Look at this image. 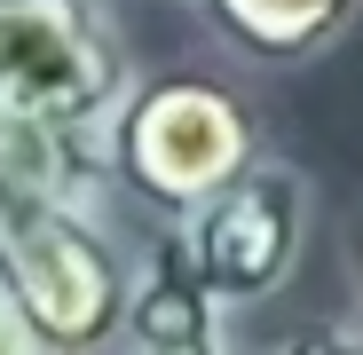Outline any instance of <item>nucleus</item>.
I'll return each mask as SVG.
<instances>
[{"label":"nucleus","mask_w":363,"mask_h":355,"mask_svg":"<svg viewBox=\"0 0 363 355\" xmlns=\"http://www.w3.org/2000/svg\"><path fill=\"white\" fill-rule=\"evenodd\" d=\"M0 355H55V347H48V339H40V332H32L9 300H0Z\"/></svg>","instance_id":"obj_9"},{"label":"nucleus","mask_w":363,"mask_h":355,"mask_svg":"<svg viewBox=\"0 0 363 355\" xmlns=\"http://www.w3.org/2000/svg\"><path fill=\"white\" fill-rule=\"evenodd\" d=\"M269 355H363V316H332V324H300L292 339H277Z\"/></svg>","instance_id":"obj_8"},{"label":"nucleus","mask_w":363,"mask_h":355,"mask_svg":"<svg viewBox=\"0 0 363 355\" xmlns=\"http://www.w3.org/2000/svg\"><path fill=\"white\" fill-rule=\"evenodd\" d=\"M111 355H237L229 308L206 300V284L190 276L174 229H158L150 245H135V292H127V332Z\"/></svg>","instance_id":"obj_5"},{"label":"nucleus","mask_w":363,"mask_h":355,"mask_svg":"<svg viewBox=\"0 0 363 355\" xmlns=\"http://www.w3.org/2000/svg\"><path fill=\"white\" fill-rule=\"evenodd\" d=\"M355 300H363V221H355Z\"/></svg>","instance_id":"obj_10"},{"label":"nucleus","mask_w":363,"mask_h":355,"mask_svg":"<svg viewBox=\"0 0 363 355\" xmlns=\"http://www.w3.org/2000/svg\"><path fill=\"white\" fill-rule=\"evenodd\" d=\"M135 245L111 205L64 198H0V300L55 355H111L127 332Z\"/></svg>","instance_id":"obj_1"},{"label":"nucleus","mask_w":363,"mask_h":355,"mask_svg":"<svg viewBox=\"0 0 363 355\" xmlns=\"http://www.w3.org/2000/svg\"><path fill=\"white\" fill-rule=\"evenodd\" d=\"M127 87L135 64L111 24V0H0V103L111 135Z\"/></svg>","instance_id":"obj_4"},{"label":"nucleus","mask_w":363,"mask_h":355,"mask_svg":"<svg viewBox=\"0 0 363 355\" xmlns=\"http://www.w3.org/2000/svg\"><path fill=\"white\" fill-rule=\"evenodd\" d=\"M0 198L118 205L111 198V135L64 127V118L24 111V103H0Z\"/></svg>","instance_id":"obj_6"},{"label":"nucleus","mask_w":363,"mask_h":355,"mask_svg":"<svg viewBox=\"0 0 363 355\" xmlns=\"http://www.w3.org/2000/svg\"><path fill=\"white\" fill-rule=\"evenodd\" d=\"M253 158H261V142H253L245 95L206 72L135 79L127 103L111 111V198L143 205L150 221L198 213Z\"/></svg>","instance_id":"obj_2"},{"label":"nucleus","mask_w":363,"mask_h":355,"mask_svg":"<svg viewBox=\"0 0 363 355\" xmlns=\"http://www.w3.org/2000/svg\"><path fill=\"white\" fill-rule=\"evenodd\" d=\"M198 24L213 47H229L237 64L253 72H292V64H316V55H332L363 0H190Z\"/></svg>","instance_id":"obj_7"},{"label":"nucleus","mask_w":363,"mask_h":355,"mask_svg":"<svg viewBox=\"0 0 363 355\" xmlns=\"http://www.w3.org/2000/svg\"><path fill=\"white\" fill-rule=\"evenodd\" d=\"M308 221H316V182L292 158L261 150L198 213L158 221V229H174V245H182V261H190V276L206 284V300L229 308V316H245V308L277 300V292L292 284L300 253H308Z\"/></svg>","instance_id":"obj_3"}]
</instances>
